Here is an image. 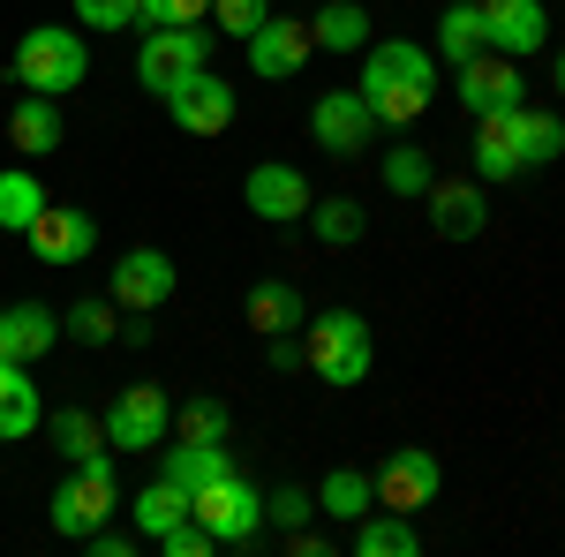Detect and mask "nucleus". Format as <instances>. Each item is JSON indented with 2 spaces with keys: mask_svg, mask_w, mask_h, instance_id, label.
Segmentation results:
<instances>
[{
  "mask_svg": "<svg viewBox=\"0 0 565 557\" xmlns=\"http://www.w3.org/2000/svg\"><path fill=\"white\" fill-rule=\"evenodd\" d=\"M430 98H437V61L415 39H377L370 53H362V106H370L377 129L423 121Z\"/></svg>",
  "mask_w": 565,
  "mask_h": 557,
  "instance_id": "nucleus-1",
  "label": "nucleus"
},
{
  "mask_svg": "<svg viewBox=\"0 0 565 557\" xmlns=\"http://www.w3.org/2000/svg\"><path fill=\"white\" fill-rule=\"evenodd\" d=\"M15 84L39 90V98H68V90L90 76V45L84 31H68V23H31L23 39H15Z\"/></svg>",
  "mask_w": 565,
  "mask_h": 557,
  "instance_id": "nucleus-2",
  "label": "nucleus"
},
{
  "mask_svg": "<svg viewBox=\"0 0 565 557\" xmlns=\"http://www.w3.org/2000/svg\"><path fill=\"white\" fill-rule=\"evenodd\" d=\"M302 346H309V369H317L324 385H362V377H370V362H377L362 309H324V317H309Z\"/></svg>",
  "mask_w": 565,
  "mask_h": 557,
  "instance_id": "nucleus-3",
  "label": "nucleus"
},
{
  "mask_svg": "<svg viewBox=\"0 0 565 557\" xmlns=\"http://www.w3.org/2000/svg\"><path fill=\"white\" fill-rule=\"evenodd\" d=\"M114 513H121V482H114V460H106V452L84 460V468L53 490V535H61V543H84L90 527H106Z\"/></svg>",
  "mask_w": 565,
  "mask_h": 557,
  "instance_id": "nucleus-4",
  "label": "nucleus"
},
{
  "mask_svg": "<svg viewBox=\"0 0 565 557\" xmlns=\"http://www.w3.org/2000/svg\"><path fill=\"white\" fill-rule=\"evenodd\" d=\"M204 61H212V31L204 23H159V31H143V45H136V84L151 90V98H167Z\"/></svg>",
  "mask_w": 565,
  "mask_h": 557,
  "instance_id": "nucleus-5",
  "label": "nucleus"
},
{
  "mask_svg": "<svg viewBox=\"0 0 565 557\" xmlns=\"http://www.w3.org/2000/svg\"><path fill=\"white\" fill-rule=\"evenodd\" d=\"M189 513L212 527L218 550H249V543L264 535V490L249 482V474H218L212 490H196V497H189Z\"/></svg>",
  "mask_w": 565,
  "mask_h": 557,
  "instance_id": "nucleus-6",
  "label": "nucleus"
},
{
  "mask_svg": "<svg viewBox=\"0 0 565 557\" xmlns=\"http://www.w3.org/2000/svg\"><path fill=\"white\" fill-rule=\"evenodd\" d=\"M167 437H174V399L159 385H129L106 407V444H121V452H159Z\"/></svg>",
  "mask_w": 565,
  "mask_h": 557,
  "instance_id": "nucleus-7",
  "label": "nucleus"
},
{
  "mask_svg": "<svg viewBox=\"0 0 565 557\" xmlns=\"http://www.w3.org/2000/svg\"><path fill=\"white\" fill-rule=\"evenodd\" d=\"M181 287V264L167 249H129V257L114 264V279H106V294L114 309H129V317H151V309H167Z\"/></svg>",
  "mask_w": 565,
  "mask_h": 557,
  "instance_id": "nucleus-8",
  "label": "nucleus"
},
{
  "mask_svg": "<svg viewBox=\"0 0 565 557\" xmlns=\"http://www.w3.org/2000/svg\"><path fill=\"white\" fill-rule=\"evenodd\" d=\"M370 482H377V505H385V513H407V519H415L437 497L445 468H437L430 444H399V452H385V468L370 474Z\"/></svg>",
  "mask_w": 565,
  "mask_h": 557,
  "instance_id": "nucleus-9",
  "label": "nucleus"
},
{
  "mask_svg": "<svg viewBox=\"0 0 565 557\" xmlns=\"http://www.w3.org/2000/svg\"><path fill=\"white\" fill-rule=\"evenodd\" d=\"M167 114H174L181 136H226L234 129V84L212 76V68H196V76H181L167 90Z\"/></svg>",
  "mask_w": 565,
  "mask_h": 557,
  "instance_id": "nucleus-10",
  "label": "nucleus"
},
{
  "mask_svg": "<svg viewBox=\"0 0 565 557\" xmlns=\"http://www.w3.org/2000/svg\"><path fill=\"white\" fill-rule=\"evenodd\" d=\"M370 106H362V90H317V106H309V136H317V151L324 159H354L362 143H370Z\"/></svg>",
  "mask_w": 565,
  "mask_h": 557,
  "instance_id": "nucleus-11",
  "label": "nucleus"
},
{
  "mask_svg": "<svg viewBox=\"0 0 565 557\" xmlns=\"http://www.w3.org/2000/svg\"><path fill=\"white\" fill-rule=\"evenodd\" d=\"M460 106L468 114H513V106H527V84H521V68H513V53H490L482 45L476 61L460 68Z\"/></svg>",
  "mask_w": 565,
  "mask_h": 557,
  "instance_id": "nucleus-12",
  "label": "nucleus"
},
{
  "mask_svg": "<svg viewBox=\"0 0 565 557\" xmlns=\"http://www.w3.org/2000/svg\"><path fill=\"white\" fill-rule=\"evenodd\" d=\"M249 76H264V84H279V76H302V61L317 53V39H309V23H295V15H264L257 31H249Z\"/></svg>",
  "mask_w": 565,
  "mask_h": 557,
  "instance_id": "nucleus-13",
  "label": "nucleus"
},
{
  "mask_svg": "<svg viewBox=\"0 0 565 557\" xmlns=\"http://www.w3.org/2000/svg\"><path fill=\"white\" fill-rule=\"evenodd\" d=\"M242 204L257 218H271V226H295V218H309V181L302 167H279V159H264V167H249V181H242Z\"/></svg>",
  "mask_w": 565,
  "mask_h": 557,
  "instance_id": "nucleus-14",
  "label": "nucleus"
},
{
  "mask_svg": "<svg viewBox=\"0 0 565 557\" xmlns=\"http://www.w3.org/2000/svg\"><path fill=\"white\" fill-rule=\"evenodd\" d=\"M23 242L39 249V264H84L90 249H98V218L76 212V204H45Z\"/></svg>",
  "mask_w": 565,
  "mask_h": 557,
  "instance_id": "nucleus-15",
  "label": "nucleus"
},
{
  "mask_svg": "<svg viewBox=\"0 0 565 557\" xmlns=\"http://www.w3.org/2000/svg\"><path fill=\"white\" fill-rule=\"evenodd\" d=\"M551 39V15H543V0H482V45L490 53H543Z\"/></svg>",
  "mask_w": 565,
  "mask_h": 557,
  "instance_id": "nucleus-16",
  "label": "nucleus"
},
{
  "mask_svg": "<svg viewBox=\"0 0 565 557\" xmlns=\"http://www.w3.org/2000/svg\"><path fill=\"white\" fill-rule=\"evenodd\" d=\"M423 204H430V226L445 242H476L490 204H482V181H430L423 189Z\"/></svg>",
  "mask_w": 565,
  "mask_h": 557,
  "instance_id": "nucleus-17",
  "label": "nucleus"
},
{
  "mask_svg": "<svg viewBox=\"0 0 565 557\" xmlns=\"http://www.w3.org/2000/svg\"><path fill=\"white\" fill-rule=\"evenodd\" d=\"M159 474L196 497V490H212L218 474H234V452H226V444H189V437L174 444V437H167V444H159Z\"/></svg>",
  "mask_w": 565,
  "mask_h": 557,
  "instance_id": "nucleus-18",
  "label": "nucleus"
},
{
  "mask_svg": "<svg viewBox=\"0 0 565 557\" xmlns=\"http://www.w3.org/2000/svg\"><path fill=\"white\" fill-rule=\"evenodd\" d=\"M45 422V399L31 385V362H0V444H23Z\"/></svg>",
  "mask_w": 565,
  "mask_h": 557,
  "instance_id": "nucleus-19",
  "label": "nucleus"
},
{
  "mask_svg": "<svg viewBox=\"0 0 565 557\" xmlns=\"http://www.w3.org/2000/svg\"><path fill=\"white\" fill-rule=\"evenodd\" d=\"M8 143H15L23 159H45V151H61V98H39V90H23V98L8 106Z\"/></svg>",
  "mask_w": 565,
  "mask_h": 557,
  "instance_id": "nucleus-20",
  "label": "nucleus"
},
{
  "mask_svg": "<svg viewBox=\"0 0 565 557\" xmlns=\"http://www.w3.org/2000/svg\"><path fill=\"white\" fill-rule=\"evenodd\" d=\"M423 550V527L407 513H385V505H370V513L354 519V557H415Z\"/></svg>",
  "mask_w": 565,
  "mask_h": 557,
  "instance_id": "nucleus-21",
  "label": "nucleus"
},
{
  "mask_svg": "<svg viewBox=\"0 0 565 557\" xmlns=\"http://www.w3.org/2000/svg\"><path fill=\"white\" fill-rule=\"evenodd\" d=\"M242 309H249V324H257L264 340H271V332H302V324H309L302 287H295V279H257Z\"/></svg>",
  "mask_w": 565,
  "mask_h": 557,
  "instance_id": "nucleus-22",
  "label": "nucleus"
},
{
  "mask_svg": "<svg viewBox=\"0 0 565 557\" xmlns=\"http://www.w3.org/2000/svg\"><path fill=\"white\" fill-rule=\"evenodd\" d=\"M468 151H476V173H482V181H513V173H527L521 151H513V114H482Z\"/></svg>",
  "mask_w": 565,
  "mask_h": 557,
  "instance_id": "nucleus-23",
  "label": "nucleus"
},
{
  "mask_svg": "<svg viewBox=\"0 0 565 557\" xmlns=\"http://www.w3.org/2000/svg\"><path fill=\"white\" fill-rule=\"evenodd\" d=\"M309 39L324 45V53H362V45H370V15H362V0H332V8H317V15H309Z\"/></svg>",
  "mask_w": 565,
  "mask_h": 557,
  "instance_id": "nucleus-24",
  "label": "nucleus"
},
{
  "mask_svg": "<svg viewBox=\"0 0 565 557\" xmlns=\"http://www.w3.org/2000/svg\"><path fill=\"white\" fill-rule=\"evenodd\" d=\"M8 346H15V362H39L61 346V317L45 309V301H15L8 309Z\"/></svg>",
  "mask_w": 565,
  "mask_h": 557,
  "instance_id": "nucleus-25",
  "label": "nucleus"
},
{
  "mask_svg": "<svg viewBox=\"0 0 565 557\" xmlns=\"http://www.w3.org/2000/svg\"><path fill=\"white\" fill-rule=\"evenodd\" d=\"M370 505H377V482H370L362 468H332L324 482H317V513L348 519V527H354L362 513H370Z\"/></svg>",
  "mask_w": 565,
  "mask_h": 557,
  "instance_id": "nucleus-26",
  "label": "nucleus"
},
{
  "mask_svg": "<svg viewBox=\"0 0 565 557\" xmlns=\"http://www.w3.org/2000/svg\"><path fill=\"white\" fill-rule=\"evenodd\" d=\"M45 204H53V196H45V181L31 167L0 173V226H8V234H31V218H39Z\"/></svg>",
  "mask_w": 565,
  "mask_h": 557,
  "instance_id": "nucleus-27",
  "label": "nucleus"
},
{
  "mask_svg": "<svg viewBox=\"0 0 565 557\" xmlns=\"http://www.w3.org/2000/svg\"><path fill=\"white\" fill-rule=\"evenodd\" d=\"M513 151H521V167H551V159H565V121L558 114H527V106H513Z\"/></svg>",
  "mask_w": 565,
  "mask_h": 557,
  "instance_id": "nucleus-28",
  "label": "nucleus"
},
{
  "mask_svg": "<svg viewBox=\"0 0 565 557\" xmlns=\"http://www.w3.org/2000/svg\"><path fill=\"white\" fill-rule=\"evenodd\" d=\"M45 429H53V452H61L68 468H84V460H98V452H106V422H98V415H84V407H61Z\"/></svg>",
  "mask_w": 565,
  "mask_h": 557,
  "instance_id": "nucleus-29",
  "label": "nucleus"
},
{
  "mask_svg": "<svg viewBox=\"0 0 565 557\" xmlns=\"http://www.w3.org/2000/svg\"><path fill=\"white\" fill-rule=\"evenodd\" d=\"M129 513H136V535H167L174 519H189V490L159 474V482H143V490L129 497Z\"/></svg>",
  "mask_w": 565,
  "mask_h": 557,
  "instance_id": "nucleus-30",
  "label": "nucleus"
},
{
  "mask_svg": "<svg viewBox=\"0 0 565 557\" xmlns=\"http://www.w3.org/2000/svg\"><path fill=\"white\" fill-rule=\"evenodd\" d=\"M362 226H370V212H362L354 196H317V204H309V234H317L324 249H354Z\"/></svg>",
  "mask_w": 565,
  "mask_h": 557,
  "instance_id": "nucleus-31",
  "label": "nucleus"
},
{
  "mask_svg": "<svg viewBox=\"0 0 565 557\" xmlns=\"http://www.w3.org/2000/svg\"><path fill=\"white\" fill-rule=\"evenodd\" d=\"M61 332L76 346H106V340H121V309H114V294L68 301V309H61Z\"/></svg>",
  "mask_w": 565,
  "mask_h": 557,
  "instance_id": "nucleus-32",
  "label": "nucleus"
},
{
  "mask_svg": "<svg viewBox=\"0 0 565 557\" xmlns=\"http://www.w3.org/2000/svg\"><path fill=\"white\" fill-rule=\"evenodd\" d=\"M437 53L452 61V68H468L482 53V8H468V0H452L445 15H437Z\"/></svg>",
  "mask_w": 565,
  "mask_h": 557,
  "instance_id": "nucleus-33",
  "label": "nucleus"
},
{
  "mask_svg": "<svg viewBox=\"0 0 565 557\" xmlns=\"http://www.w3.org/2000/svg\"><path fill=\"white\" fill-rule=\"evenodd\" d=\"M430 181H437V167H430L423 143H392V151H385V189H392V196H423Z\"/></svg>",
  "mask_w": 565,
  "mask_h": 557,
  "instance_id": "nucleus-34",
  "label": "nucleus"
},
{
  "mask_svg": "<svg viewBox=\"0 0 565 557\" xmlns=\"http://www.w3.org/2000/svg\"><path fill=\"white\" fill-rule=\"evenodd\" d=\"M174 429L189 437V444H226V399H181V415H174Z\"/></svg>",
  "mask_w": 565,
  "mask_h": 557,
  "instance_id": "nucleus-35",
  "label": "nucleus"
},
{
  "mask_svg": "<svg viewBox=\"0 0 565 557\" xmlns=\"http://www.w3.org/2000/svg\"><path fill=\"white\" fill-rule=\"evenodd\" d=\"M309 513H317V490H302V482H287V490H271L264 497V527H309Z\"/></svg>",
  "mask_w": 565,
  "mask_h": 557,
  "instance_id": "nucleus-36",
  "label": "nucleus"
},
{
  "mask_svg": "<svg viewBox=\"0 0 565 557\" xmlns=\"http://www.w3.org/2000/svg\"><path fill=\"white\" fill-rule=\"evenodd\" d=\"M151 543H159V557H212V550H218V543H212V527H204L196 513L174 519V527H167V535H151Z\"/></svg>",
  "mask_w": 565,
  "mask_h": 557,
  "instance_id": "nucleus-37",
  "label": "nucleus"
},
{
  "mask_svg": "<svg viewBox=\"0 0 565 557\" xmlns=\"http://www.w3.org/2000/svg\"><path fill=\"white\" fill-rule=\"evenodd\" d=\"M212 15V0H136V31H159V23H196Z\"/></svg>",
  "mask_w": 565,
  "mask_h": 557,
  "instance_id": "nucleus-38",
  "label": "nucleus"
},
{
  "mask_svg": "<svg viewBox=\"0 0 565 557\" xmlns=\"http://www.w3.org/2000/svg\"><path fill=\"white\" fill-rule=\"evenodd\" d=\"M84 31H136V0H76Z\"/></svg>",
  "mask_w": 565,
  "mask_h": 557,
  "instance_id": "nucleus-39",
  "label": "nucleus"
},
{
  "mask_svg": "<svg viewBox=\"0 0 565 557\" xmlns=\"http://www.w3.org/2000/svg\"><path fill=\"white\" fill-rule=\"evenodd\" d=\"M212 15H218V31H226V39H249L264 15H271V0H212Z\"/></svg>",
  "mask_w": 565,
  "mask_h": 557,
  "instance_id": "nucleus-40",
  "label": "nucleus"
},
{
  "mask_svg": "<svg viewBox=\"0 0 565 557\" xmlns=\"http://www.w3.org/2000/svg\"><path fill=\"white\" fill-rule=\"evenodd\" d=\"M84 543H90L98 557H129V550H136V535H129V527H90Z\"/></svg>",
  "mask_w": 565,
  "mask_h": 557,
  "instance_id": "nucleus-41",
  "label": "nucleus"
},
{
  "mask_svg": "<svg viewBox=\"0 0 565 557\" xmlns=\"http://www.w3.org/2000/svg\"><path fill=\"white\" fill-rule=\"evenodd\" d=\"M302 362H309V346L295 332H271V369H302Z\"/></svg>",
  "mask_w": 565,
  "mask_h": 557,
  "instance_id": "nucleus-42",
  "label": "nucleus"
},
{
  "mask_svg": "<svg viewBox=\"0 0 565 557\" xmlns=\"http://www.w3.org/2000/svg\"><path fill=\"white\" fill-rule=\"evenodd\" d=\"M287 550H295V557H324L332 543H324V535H309V527H295V543H287Z\"/></svg>",
  "mask_w": 565,
  "mask_h": 557,
  "instance_id": "nucleus-43",
  "label": "nucleus"
},
{
  "mask_svg": "<svg viewBox=\"0 0 565 557\" xmlns=\"http://www.w3.org/2000/svg\"><path fill=\"white\" fill-rule=\"evenodd\" d=\"M0 362H15V346H8V309H0Z\"/></svg>",
  "mask_w": 565,
  "mask_h": 557,
  "instance_id": "nucleus-44",
  "label": "nucleus"
},
{
  "mask_svg": "<svg viewBox=\"0 0 565 557\" xmlns=\"http://www.w3.org/2000/svg\"><path fill=\"white\" fill-rule=\"evenodd\" d=\"M551 84H558V90H565V45H558V61H551Z\"/></svg>",
  "mask_w": 565,
  "mask_h": 557,
  "instance_id": "nucleus-45",
  "label": "nucleus"
},
{
  "mask_svg": "<svg viewBox=\"0 0 565 557\" xmlns=\"http://www.w3.org/2000/svg\"><path fill=\"white\" fill-rule=\"evenodd\" d=\"M468 8H482V0H468Z\"/></svg>",
  "mask_w": 565,
  "mask_h": 557,
  "instance_id": "nucleus-46",
  "label": "nucleus"
}]
</instances>
